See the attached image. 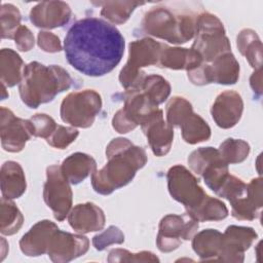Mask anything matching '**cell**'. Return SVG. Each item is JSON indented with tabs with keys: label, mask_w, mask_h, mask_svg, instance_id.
Listing matches in <instances>:
<instances>
[{
	"label": "cell",
	"mask_w": 263,
	"mask_h": 263,
	"mask_svg": "<svg viewBox=\"0 0 263 263\" xmlns=\"http://www.w3.org/2000/svg\"><path fill=\"white\" fill-rule=\"evenodd\" d=\"M219 152L227 164L242 162L250 153V145L240 139H226L221 143Z\"/></svg>",
	"instance_id": "33"
},
{
	"label": "cell",
	"mask_w": 263,
	"mask_h": 263,
	"mask_svg": "<svg viewBox=\"0 0 263 263\" xmlns=\"http://www.w3.org/2000/svg\"><path fill=\"white\" fill-rule=\"evenodd\" d=\"M15 45L21 51H29L34 46V36L30 29L26 26H21L13 37Z\"/></svg>",
	"instance_id": "41"
},
{
	"label": "cell",
	"mask_w": 263,
	"mask_h": 263,
	"mask_svg": "<svg viewBox=\"0 0 263 263\" xmlns=\"http://www.w3.org/2000/svg\"><path fill=\"white\" fill-rule=\"evenodd\" d=\"M124 241L123 232L116 226H109L103 232L92 237V245L98 251H103L111 245H120Z\"/></svg>",
	"instance_id": "37"
},
{
	"label": "cell",
	"mask_w": 263,
	"mask_h": 263,
	"mask_svg": "<svg viewBox=\"0 0 263 263\" xmlns=\"http://www.w3.org/2000/svg\"><path fill=\"white\" fill-rule=\"evenodd\" d=\"M72 82L71 76L64 68L31 62L24 68L18 86L20 96L28 107L38 108L41 104L52 101L58 93L69 89Z\"/></svg>",
	"instance_id": "3"
},
{
	"label": "cell",
	"mask_w": 263,
	"mask_h": 263,
	"mask_svg": "<svg viewBox=\"0 0 263 263\" xmlns=\"http://www.w3.org/2000/svg\"><path fill=\"white\" fill-rule=\"evenodd\" d=\"M106 165L91 175L92 188L103 195L127 185L147 162L145 150L125 138L113 139L106 148Z\"/></svg>",
	"instance_id": "2"
},
{
	"label": "cell",
	"mask_w": 263,
	"mask_h": 263,
	"mask_svg": "<svg viewBox=\"0 0 263 263\" xmlns=\"http://www.w3.org/2000/svg\"><path fill=\"white\" fill-rule=\"evenodd\" d=\"M231 204V215L237 220H254L259 217L263 204L262 178L251 180L245 193Z\"/></svg>",
	"instance_id": "20"
},
{
	"label": "cell",
	"mask_w": 263,
	"mask_h": 263,
	"mask_svg": "<svg viewBox=\"0 0 263 263\" xmlns=\"http://www.w3.org/2000/svg\"><path fill=\"white\" fill-rule=\"evenodd\" d=\"M192 248L201 260L221 261L224 252V235L216 229H204L192 237Z\"/></svg>",
	"instance_id": "24"
},
{
	"label": "cell",
	"mask_w": 263,
	"mask_h": 263,
	"mask_svg": "<svg viewBox=\"0 0 263 263\" xmlns=\"http://www.w3.org/2000/svg\"><path fill=\"white\" fill-rule=\"evenodd\" d=\"M166 179L172 197L185 206L187 215L198 221L201 211L212 197L203 191L195 176L184 165L172 166L167 172Z\"/></svg>",
	"instance_id": "5"
},
{
	"label": "cell",
	"mask_w": 263,
	"mask_h": 263,
	"mask_svg": "<svg viewBox=\"0 0 263 263\" xmlns=\"http://www.w3.org/2000/svg\"><path fill=\"white\" fill-rule=\"evenodd\" d=\"M193 112L192 105L183 97L172 98L166 105V122L171 126H179Z\"/></svg>",
	"instance_id": "34"
},
{
	"label": "cell",
	"mask_w": 263,
	"mask_h": 263,
	"mask_svg": "<svg viewBox=\"0 0 263 263\" xmlns=\"http://www.w3.org/2000/svg\"><path fill=\"white\" fill-rule=\"evenodd\" d=\"M250 84L252 89L257 96L262 93V69H257L250 78Z\"/></svg>",
	"instance_id": "42"
},
{
	"label": "cell",
	"mask_w": 263,
	"mask_h": 263,
	"mask_svg": "<svg viewBox=\"0 0 263 263\" xmlns=\"http://www.w3.org/2000/svg\"><path fill=\"white\" fill-rule=\"evenodd\" d=\"M102 108V98L93 89L70 92L61 104V118L72 126L89 127Z\"/></svg>",
	"instance_id": "8"
},
{
	"label": "cell",
	"mask_w": 263,
	"mask_h": 263,
	"mask_svg": "<svg viewBox=\"0 0 263 263\" xmlns=\"http://www.w3.org/2000/svg\"><path fill=\"white\" fill-rule=\"evenodd\" d=\"M78 135L79 132L76 128L58 124L55 130L51 134L49 138L46 139V142L54 148L65 149L76 140Z\"/></svg>",
	"instance_id": "38"
},
{
	"label": "cell",
	"mask_w": 263,
	"mask_h": 263,
	"mask_svg": "<svg viewBox=\"0 0 263 263\" xmlns=\"http://www.w3.org/2000/svg\"><path fill=\"white\" fill-rule=\"evenodd\" d=\"M243 111V102L240 95L234 90H225L215 100L211 114L219 127H233L240 119Z\"/></svg>",
	"instance_id": "17"
},
{
	"label": "cell",
	"mask_w": 263,
	"mask_h": 263,
	"mask_svg": "<svg viewBox=\"0 0 263 263\" xmlns=\"http://www.w3.org/2000/svg\"><path fill=\"white\" fill-rule=\"evenodd\" d=\"M108 262H159V259L151 252L142 251L130 253L123 249H113L108 255Z\"/></svg>",
	"instance_id": "36"
},
{
	"label": "cell",
	"mask_w": 263,
	"mask_h": 263,
	"mask_svg": "<svg viewBox=\"0 0 263 263\" xmlns=\"http://www.w3.org/2000/svg\"><path fill=\"white\" fill-rule=\"evenodd\" d=\"M142 130L147 137L152 152L156 156H163L171 150L174 129L163 119V111L159 108L154 110L141 124Z\"/></svg>",
	"instance_id": "16"
},
{
	"label": "cell",
	"mask_w": 263,
	"mask_h": 263,
	"mask_svg": "<svg viewBox=\"0 0 263 263\" xmlns=\"http://www.w3.org/2000/svg\"><path fill=\"white\" fill-rule=\"evenodd\" d=\"M70 226L78 233H88L103 229L105 214L101 208L92 202L76 204L68 215Z\"/></svg>",
	"instance_id": "22"
},
{
	"label": "cell",
	"mask_w": 263,
	"mask_h": 263,
	"mask_svg": "<svg viewBox=\"0 0 263 263\" xmlns=\"http://www.w3.org/2000/svg\"><path fill=\"white\" fill-rule=\"evenodd\" d=\"M188 78L196 85L234 84L239 78V64L231 51L225 52L211 64L202 63L197 68L188 71Z\"/></svg>",
	"instance_id": "11"
},
{
	"label": "cell",
	"mask_w": 263,
	"mask_h": 263,
	"mask_svg": "<svg viewBox=\"0 0 263 263\" xmlns=\"http://www.w3.org/2000/svg\"><path fill=\"white\" fill-rule=\"evenodd\" d=\"M194 37L191 48L200 54L203 63L209 64L219 55L230 52L231 45L222 22L210 12H201L196 16Z\"/></svg>",
	"instance_id": "7"
},
{
	"label": "cell",
	"mask_w": 263,
	"mask_h": 263,
	"mask_svg": "<svg viewBox=\"0 0 263 263\" xmlns=\"http://www.w3.org/2000/svg\"><path fill=\"white\" fill-rule=\"evenodd\" d=\"M71 8L63 1H43L30 12V21L38 28L53 29L63 27L71 18Z\"/></svg>",
	"instance_id": "19"
},
{
	"label": "cell",
	"mask_w": 263,
	"mask_h": 263,
	"mask_svg": "<svg viewBox=\"0 0 263 263\" xmlns=\"http://www.w3.org/2000/svg\"><path fill=\"white\" fill-rule=\"evenodd\" d=\"M38 45L46 52H58L62 50V43L60 38L51 32L41 31L38 33Z\"/></svg>",
	"instance_id": "40"
},
{
	"label": "cell",
	"mask_w": 263,
	"mask_h": 263,
	"mask_svg": "<svg viewBox=\"0 0 263 263\" xmlns=\"http://www.w3.org/2000/svg\"><path fill=\"white\" fill-rule=\"evenodd\" d=\"M24 62L14 50L3 48L0 52V76L1 83L12 87L21 83L24 74Z\"/></svg>",
	"instance_id": "27"
},
{
	"label": "cell",
	"mask_w": 263,
	"mask_h": 263,
	"mask_svg": "<svg viewBox=\"0 0 263 263\" xmlns=\"http://www.w3.org/2000/svg\"><path fill=\"white\" fill-rule=\"evenodd\" d=\"M24 217L17 206L9 198L2 196L0 211V231L4 235H12L21 229Z\"/></svg>",
	"instance_id": "31"
},
{
	"label": "cell",
	"mask_w": 263,
	"mask_h": 263,
	"mask_svg": "<svg viewBox=\"0 0 263 263\" xmlns=\"http://www.w3.org/2000/svg\"><path fill=\"white\" fill-rule=\"evenodd\" d=\"M198 228V221L185 214L183 216L170 214L159 223L156 245L160 252H172L182 243L194 236Z\"/></svg>",
	"instance_id": "13"
},
{
	"label": "cell",
	"mask_w": 263,
	"mask_h": 263,
	"mask_svg": "<svg viewBox=\"0 0 263 263\" xmlns=\"http://www.w3.org/2000/svg\"><path fill=\"white\" fill-rule=\"evenodd\" d=\"M200 54L192 48L171 47L162 44L158 66L173 70H193L202 64Z\"/></svg>",
	"instance_id": "23"
},
{
	"label": "cell",
	"mask_w": 263,
	"mask_h": 263,
	"mask_svg": "<svg viewBox=\"0 0 263 263\" xmlns=\"http://www.w3.org/2000/svg\"><path fill=\"white\" fill-rule=\"evenodd\" d=\"M196 16L192 13L176 12L164 6H157L146 12L142 28L148 35L170 43L182 44L195 36Z\"/></svg>",
	"instance_id": "4"
},
{
	"label": "cell",
	"mask_w": 263,
	"mask_h": 263,
	"mask_svg": "<svg viewBox=\"0 0 263 263\" xmlns=\"http://www.w3.org/2000/svg\"><path fill=\"white\" fill-rule=\"evenodd\" d=\"M188 164L195 174L203 178L206 186L215 193L229 175L228 164L220 155L219 150L213 147H200L191 152Z\"/></svg>",
	"instance_id": "10"
},
{
	"label": "cell",
	"mask_w": 263,
	"mask_h": 263,
	"mask_svg": "<svg viewBox=\"0 0 263 263\" xmlns=\"http://www.w3.org/2000/svg\"><path fill=\"white\" fill-rule=\"evenodd\" d=\"M29 120L33 127V135L44 139L49 138L58 126L53 118L43 113L35 114Z\"/></svg>",
	"instance_id": "39"
},
{
	"label": "cell",
	"mask_w": 263,
	"mask_h": 263,
	"mask_svg": "<svg viewBox=\"0 0 263 263\" xmlns=\"http://www.w3.org/2000/svg\"><path fill=\"white\" fill-rule=\"evenodd\" d=\"M139 88L142 89L156 106L163 103L171 93L170 83L162 76L156 74L146 76Z\"/></svg>",
	"instance_id": "32"
},
{
	"label": "cell",
	"mask_w": 263,
	"mask_h": 263,
	"mask_svg": "<svg viewBox=\"0 0 263 263\" xmlns=\"http://www.w3.org/2000/svg\"><path fill=\"white\" fill-rule=\"evenodd\" d=\"M72 190L60 165L52 164L46 168V182L43 199L58 221H63L72 208Z\"/></svg>",
	"instance_id": "12"
},
{
	"label": "cell",
	"mask_w": 263,
	"mask_h": 263,
	"mask_svg": "<svg viewBox=\"0 0 263 263\" xmlns=\"http://www.w3.org/2000/svg\"><path fill=\"white\" fill-rule=\"evenodd\" d=\"M162 43L145 37L129 43L128 59L119 74V81L126 90L137 89L143 83L146 73L142 68L158 65Z\"/></svg>",
	"instance_id": "6"
},
{
	"label": "cell",
	"mask_w": 263,
	"mask_h": 263,
	"mask_svg": "<svg viewBox=\"0 0 263 263\" xmlns=\"http://www.w3.org/2000/svg\"><path fill=\"white\" fill-rule=\"evenodd\" d=\"M64 50L73 68L84 75L99 77L110 73L121 61L124 38L110 23L84 17L68 30Z\"/></svg>",
	"instance_id": "1"
},
{
	"label": "cell",
	"mask_w": 263,
	"mask_h": 263,
	"mask_svg": "<svg viewBox=\"0 0 263 263\" xmlns=\"http://www.w3.org/2000/svg\"><path fill=\"white\" fill-rule=\"evenodd\" d=\"M1 191L4 197L13 199L21 197L27 187L25 173L18 162L8 160L1 166Z\"/></svg>",
	"instance_id": "25"
},
{
	"label": "cell",
	"mask_w": 263,
	"mask_h": 263,
	"mask_svg": "<svg viewBox=\"0 0 263 263\" xmlns=\"http://www.w3.org/2000/svg\"><path fill=\"white\" fill-rule=\"evenodd\" d=\"M1 145L8 152H20L33 135V127L30 120L16 117L13 112L1 107L0 115Z\"/></svg>",
	"instance_id": "14"
},
{
	"label": "cell",
	"mask_w": 263,
	"mask_h": 263,
	"mask_svg": "<svg viewBox=\"0 0 263 263\" xmlns=\"http://www.w3.org/2000/svg\"><path fill=\"white\" fill-rule=\"evenodd\" d=\"M236 45L239 52L246 57L249 64L255 69L262 66V43L257 33L252 29H243L236 38Z\"/></svg>",
	"instance_id": "28"
},
{
	"label": "cell",
	"mask_w": 263,
	"mask_h": 263,
	"mask_svg": "<svg viewBox=\"0 0 263 263\" xmlns=\"http://www.w3.org/2000/svg\"><path fill=\"white\" fill-rule=\"evenodd\" d=\"M1 37L13 39L15 32L21 27V12L14 5L4 3L0 11Z\"/></svg>",
	"instance_id": "35"
},
{
	"label": "cell",
	"mask_w": 263,
	"mask_h": 263,
	"mask_svg": "<svg viewBox=\"0 0 263 263\" xmlns=\"http://www.w3.org/2000/svg\"><path fill=\"white\" fill-rule=\"evenodd\" d=\"M57 229H59L58 226L49 220L37 222L21 238V251L30 257H37L47 253L51 236Z\"/></svg>",
	"instance_id": "21"
},
{
	"label": "cell",
	"mask_w": 263,
	"mask_h": 263,
	"mask_svg": "<svg viewBox=\"0 0 263 263\" xmlns=\"http://www.w3.org/2000/svg\"><path fill=\"white\" fill-rule=\"evenodd\" d=\"M182 137L186 143L196 144L208 141L211 137L209 124L198 114L192 112L180 125Z\"/></svg>",
	"instance_id": "30"
},
{
	"label": "cell",
	"mask_w": 263,
	"mask_h": 263,
	"mask_svg": "<svg viewBox=\"0 0 263 263\" xmlns=\"http://www.w3.org/2000/svg\"><path fill=\"white\" fill-rule=\"evenodd\" d=\"M61 168L70 184H79L97 170L96 160L85 153L76 152L64 159Z\"/></svg>",
	"instance_id": "26"
},
{
	"label": "cell",
	"mask_w": 263,
	"mask_h": 263,
	"mask_svg": "<svg viewBox=\"0 0 263 263\" xmlns=\"http://www.w3.org/2000/svg\"><path fill=\"white\" fill-rule=\"evenodd\" d=\"M88 248L89 240L84 235L57 229L51 236L47 254L52 262L64 263L84 255Z\"/></svg>",
	"instance_id": "15"
},
{
	"label": "cell",
	"mask_w": 263,
	"mask_h": 263,
	"mask_svg": "<svg viewBox=\"0 0 263 263\" xmlns=\"http://www.w3.org/2000/svg\"><path fill=\"white\" fill-rule=\"evenodd\" d=\"M96 5L102 6L101 15L110 21L113 24H123L125 23L133 11L145 2L139 1H104V2H93Z\"/></svg>",
	"instance_id": "29"
},
{
	"label": "cell",
	"mask_w": 263,
	"mask_h": 263,
	"mask_svg": "<svg viewBox=\"0 0 263 263\" xmlns=\"http://www.w3.org/2000/svg\"><path fill=\"white\" fill-rule=\"evenodd\" d=\"M124 97L123 108L118 110L112 119L113 128L120 134H126L141 125L158 108L140 88L126 90Z\"/></svg>",
	"instance_id": "9"
},
{
	"label": "cell",
	"mask_w": 263,
	"mask_h": 263,
	"mask_svg": "<svg viewBox=\"0 0 263 263\" xmlns=\"http://www.w3.org/2000/svg\"><path fill=\"white\" fill-rule=\"evenodd\" d=\"M224 252L222 262H242L247 251L257 239L258 234L251 227L228 226L223 233Z\"/></svg>",
	"instance_id": "18"
}]
</instances>
